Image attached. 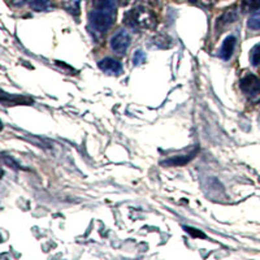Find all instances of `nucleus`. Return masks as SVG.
<instances>
[{
	"instance_id": "nucleus-1",
	"label": "nucleus",
	"mask_w": 260,
	"mask_h": 260,
	"mask_svg": "<svg viewBox=\"0 0 260 260\" xmlns=\"http://www.w3.org/2000/svg\"><path fill=\"white\" fill-rule=\"evenodd\" d=\"M116 18V4L113 0H94L89 13V27L95 36H103L112 26Z\"/></svg>"
},
{
	"instance_id": "nucleus-2",
	"label": "nucleus",
	"mask_w": 260,
	"mask_h": 260,
	"mask_svg": "<svg viewBox=\"0 0 260 260\" xmlns=\"http://www.w3.org/2000/svg\"><path fill=\"white\" fill-rule=\"evenodd\" d=\"M124 24L133 29H154L156 26V16L146 7L138 6L125 13Z\"/></svg>"
},
{
	"instance_id": "nucleus-3",
	"label": "nucleus",
	"mask_w": 260,
	"mask_h": 260,
	"mask_svg": "<svg viewBox=\"0 0 260 260\" xmlns=\"http://www.w3.org/2000/svg\"><path fill=\"white\" fill-rule=\"evenodd\" d=\"M130 42H132V38H130L129 32L126 30H120L111 39V48L118 55H124L129 48Z\"/></svg>"
},
{
	"instance_id": "nucleus-4",
	"label": "nucleus",
	"mask_w": 260,
	"mask_h": 260,
	"mask_svg": "<svg viewBox=\"0 0 260 260\" xmlns=\"http://www.w3.org/2000/svg\"><path fill=\"white\" fill-rule=\"evenodd\" d=\"M240 87L246 95L255 96L260 94V80L254 74H247L240 81Z\"/></svg>"
},
{
	"instance_id": "nucleus-5",
	"label": "nucleus",
	"mask_w": 260,
	"mask_h": 260,
	"mask_svg": "<svg viewBox=\"0 0 260 260\" xmlns=\"http://www.w3.org/2000/svg\"><path fill=\"white\" fill-rule=\"evenodd\" d=\"M98 67L104 73L112 74V76H118V74L122 73V65L112 57H106V59L101 60L98 62Z\"/></svg>"
},
{
	"instance_id": "nucleus-6",
	"label": "nucleus",
	"mask_w": 260,
	"mask_h": 260,
	"mask_svg": "<svg viewBox=\"0 0 260 260\" xmlns=\"http://www.w3.org/2000/svg\"><path fill=\"white\" fill-rule=\"evenodd\" d=\"M234 47H236V38L234 37H228L225 41L222 42V46L219 51V55L221 59L229 60L234 52Z\"/></svg>"
},
{
	"instance_id": "nucleus-7",
	"label": "nucleus",
	"mask_w": 260,
	"mask_h": 260,
	"mask_svg": "<svg viewBox=\"0 0 260 260\" xmlns=\"http://www.w3.org/2000/svg\"><path fill=\"white\" fill-rule=\"evenodd\" d=\"M83 0H62V7L68 13L78 16L81 13V3Z\"/></svg>"
},
{
	"instance_id": "nucleus-8",
	"label": "nucleus",
	"mask_w": 260,
	"mask_h": 260,
	"mask_svg": "<svg viewBox=\"0 0 260 260\" xmlns=\"http://www.w3.org/2000/svg\"><path fill=\"white\" fill-rule=\"evenodd\" d=\"M241 8L243 12H255L260 9V0H242Z\"/></svg>"
},
{
	"instance_id": "nucleus-9",
	"label": "nucleus",
	"mask_w": 260,
	"mask_h": 260,
	"mask_svg": "<svg viewBox=\"0 0 260 260\" xmlns=\"http://www.w3.org/2000/svg\"><path fill=\"white\" fill-rule=\"evenodd\" d=\"M52 0H30V7L36 11H46L50 8Z\"/></svg>"
},
{
	"instance_id": "nucleus-10",
	"label": "nucleus",
	"mask_w": 260,
	"mask_h": 260,
	"mask_svg": "<svg viewBox=\"0 0 260 260\" xmlns=\"http://www.w3.org/2000/svg\"><path fill=\"white\" fill-rule=\"evenodd\" d=\"M250 62L252 67H259L260 65V43L255 45L250 51Z\"/></svg>"
},
{
	"instance_id": "nucleus-11",
	"label": "nucleus",
	"mask_w": 260,
	"mask_h": 260,
	"mask_svg": "<svg viewBox=\"0 0 260 260\" xmlns=\"http://www.w3.org/2000/svg\"><path fill=\"white\" fill-rule=\"evenodd\" d=\"M248 27L252 30H260V9L257 12H255L251 17L248 18L247 22Z\"/></svg>"
},
{
	"instance_id": "nucleus-12",
	"label": "nucleus",
	"mask_w": 260,
	"mask_h": 260,
	"mask_svg": "<svg viewBox=\"0 0 260 260\" xmlns=\"http://www.w3.org/2000/svg\"><path fill=\"white\" fill-rule=\"evenodd\" d=\"M146 61V55L142 52V51H137L134 53V57H133V62L134 65H141Z\"/></svg>"
},
{
	"instance_id": "nucleus-13",
	"label": "nucleus",
	"mask_w": 260,
	"mask_h": 260,
	"mask_svg": "<svg viewBox=\"0 0 260 260\" xmlns=\"http://www.w3.org/2000/svg\"><path fill=\"white\" fill-rule=\"evenodd\" d=\"M194 3H198L203 7H211L216 3V0H192Z\"/></svg>"
},
{
	"instance_id": "nucleus-14",
	"label": "nucleus",
	"mask_w": 260,
	"mask_h": 260,
	"mask_svg": "<svg viewBox=\"0 0 260 260\" xmlns=\"http://www.w3.org/2000/svg\"><path fill=\"white\" fill-rule=\"evenodd\" d=\"M185 231L189 232V233H191L192 236H195V237H204L203 233H201V232L194 231V228H187V226H185Z\"/></svg>"
},
{
	"instance_id": "nucleus-15",
	"label": "nucleus",
	"mask_w": 260,
	"mask_h": 260,
	"mask_svg": "<svg viewBox=\"0 0 260 260\" xmlns=\"http://www.w3.org/2000/svg\"><path fill=\"white\" fill-rule=\"evenodd\" d=\"M25 2H26V0H11V3H12L13 6H22Z\"/></svg>"
}]
</instances>
